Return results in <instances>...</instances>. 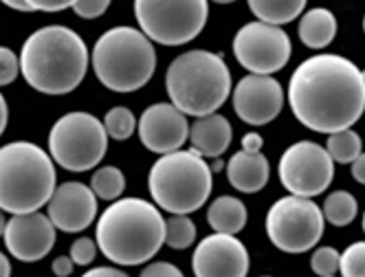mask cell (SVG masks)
Returning a JSON list of instances; mask_svg holds the SVG:
<instances>
[{
	"instance_id": "cell-39",
	"label": "cell",
	"mask_w": 365,
	"mask_h": 277,
	"mask_svg": "<svg viewBox=\"0 0 365 277\" xmlns=\"http://www.w3.org/2000/svg\"><path fill=\"white\" fill-rule=\"evenodd\" d=\"M7 123H9V108H7V102H5L3 93H0V137H3Z\"/></svg>"
},
{
	"instance_id": "cell-6",
	"label": "cell",
	"mask_w": 365,
	"mask_h": 277,
	"mask_svg": "<svg viewBox=\"0 0 365 277\" xmlns=\"http://www.w3.org/2000/svg\"><path fill=\"white\" fill-rule=\"evenodd\" d=\"M91 62L97 80L108 90L135 93L152 80L156 51L141 29L113 27L95 42Z\"/></svg>"
},
{
	"instance_id": "cell-36",
	"label": "cell",
	"mask_w": 365,
	"mask_h": 277,
	"mask_svg": "<svg viewBox=\"0 0 365 277\" xmlns=\"http://www.w3.org/2000/svg\"><path fill=\"white\" fill-rule=\"evenodd\" d=\"M82 277H128V275L119 268H113V266H97V268L86 271Z\"/></svg>"
},
{
	"instance_id": "cell-23",
	"label": "cell",
	"mask_w": 365,
	"mask_h": 277,
	"mask_svg": "<svg viewBox=\"0 0 365 277\" xmlns=\"http://www.w3.org/2000/svg\"><path fill=\"white\" fill-rule=\"evenodd\" d=\"M322 211H324V218L330 224H334V226H348L356 218L359 205H356V198L350 192L339 189V192L328 194Z\"/></svg>"
},
{
	"instance_id": "cell-20",
	"label": "cell",
	"mask_w": 365,
	"mask_h": 277,
	"mask_svg": "<svg viewBox=\"0 0 365 277\" xmlns=\"http://www.w3.org/2000/svg\"><path fill=\"white\" fill-rule=\"evenodd\" d=\"M207 222L216 234L236 236L247 224V207L236 196H218L207 209Z\"/></svg>"
},
{
	"instance_id": "cell-37",
	"label": "cell",
	"mask_w": 365,
	"mask_h": 277,
	"mask_svg": "<svg viewBox=\"0 0 365 277\" xmlns=\"http://www.w3.org/2000/svg\"><path fill=\"white\" fill-rule=\"evenodd\" d=\"M242 150H247V152H262V137L257 132H247L242 137Z\"/></svg>"
},
{
	"instance_id": "cell-10",
	"label": "cell",
	"mask_w": 365,
	"mask_h": 277,
	"mask_svg": "<svg viewBox=\"0 0 365 277\" xmlns=\"http://www.w3.org/2000/svg\"><path fill=\"white\" fill-rule=\"evenodd\" d=\"M324 211L302 196H284L267 214V236L284 254H306L324 236Z\"/></svg>"
},
{
	"instance_id": "cell-44",
	"label": "cell",
	"mask_w": 365,
	"mask_h": 277,
	"mask_svg": "<svg viewBox=\"0 0 365 277\" xmlns=\"http://www.w3.org/2000/svg\"><path fill=\"white\" fill-rule=\"evenodd\" d=\"M214 3H218V5H229V3H236V0H214Z\"/></svg>"
},
{
	"instance_id": "cell-17",
	"label": "cell",
	"mask_w": 365,
	"mask_h": 277,
	"mask_svg": "<svg viewBox=\"0 0 365 277\" xmlns=\"http://www.w3.org/2000/svg\"><path fill=\"white\" fill-rule=\"evenodd\" d=\"M46 205L51 222L56 224V229L64 234H77L88 229L97 216L95 192L77 181H68L56 187Z\"/></svg>"
},
{
	"instance_id": "cell-35",
	"label": "cell",
	"mask_w": 365,
	"mask_h": 277,
	"mask_svg": "<svg viewBox=\"0 0 365 277\" xmlns=\"http://www.w3.org/2000/svg\"><path fill=\"white\" fill-rule=\"evenodd\" d=\"M73 266H75V262L71 260V256H60V258H56L53 260V275H58V277H68L71 273H73Z\"/></svg>"
},
{
	"instance_id": "cell-11",
	"label": "cell",
	"mask_w": 365,
	"mask_h": 277,
	"mask_svg": "<svg viewBox=\"0 0 365 277\" xmlns=\"http://www.w3.org/2000/svg\"><path fill=\"white\" fill-rule=\"evenodd\" d=\"M279 181L293 196L312 198L324 194L334 176V161L315 141H297L279 159Z\"/></svg>"
},
{
	"instance_id": "cell-1",
	"label": "cell",
	"mask_w": 365,
	"mask_h": 277,
	"mask_svg": "<svg viewBox=\"0 0 365 277\" xmlns=\"http://www.w3.org/2000/svg\"><path fill=\"white\" fill-rule=\"evenodd\" d=\"M289 104L308 130L332 135L352 128L365 110L363 73L348 58L312 56L293 73Z\"/></svg>"
},
{
	"instance_id": "cell-16",
	"label": "cell",
	"mask_w": 365,
	"mask_h": 277,
	"mask_svg": "<svg viewBox=\"0 0 365 277\" xmlns=\"http://www.w3.org/2000/svg\"><path fill=\"white\" fill-rule=\"evenodd\" d=\"M139 139L154 155H170L190 141L187 115H182L174 104H152L143 110L139 123Z\"/></svg>"
},
{
	"instance_id": "cell-40",
	"label": "cell",
	"mask_w": 365,
	"mask_h": 277,
	"mask_svg": "<svg viewBox=\"0 0 365 277\" xmlns=\"http://www.w3.org/2000/svg\"><path fill=\"white\" fill-rule=\"evenodd\" d=\"M0 277H11V264L3 251H0Z\"/></svg>"
},
{
	"instance_id": "cell-47",
	"label": "cell",
	"mask_w": 365,
	"mask_h": 277,
	"mask_svg": "<svg viewBox=\"0 0 365 277\" xmlns=\"http://www.w3.org/2000/svg\"><path fill=\"white\" fill-rule=\"evenodd\" d=\"M363 31H365V18H363Z\"/></svg>"
},
{
	"instance_id": "cell-12",
	"label": "cell",
	"mask_w": 365,
	"mask_h": 277,
	"mask_svg": "<svg viewBox=\"0 0 365 277\" xmlns=\"http://www.w3.org/2000/svg\"><path fill=\"white\" fill-rule=\"evenodd\" d=\"M293 44L282 27L269 22H249L233 38V56L253 75H273L291 60Z\"/></svg>"
},
{
	"instance_id": "cell-41",
	"label": "cell",
	"mask_w": 365,
	"mask_h": 277,
	"mask_svg": "<svg viewBox=\"0 0 365 277\" xmlns=\"http://www.w3.org/2000/svg\"><path fill=\"white\" fill-rule=\"evenodd\" d=\"M3 5H7L9 9H16V11H31L27 5H24V0H0Z\"/></svg>"
},
{
	"instance_id": "cell-25",
	"label": "cell",
	"mask_w": 365,
	"mask_h": 277,
	"mask_svg": "<svg viewBox=\"0 0 365 277\" xmlns=\"http://www.w3.org/2000/svg\"><path fill=\"white\" fill-rule=\"evenodd\" d=\"M91 189L95 192L97 198L117 200L125 189V176L119 167H113V165L99 167L91 179Z\"/></svg>"
},
{
	"instance_id": "cell-5",
	"label": "cell",
	"mask_w": 365,
	"mask_h": 277,
	"mask_svg": "<svg viewBox=\"0 0 365 277\" xmlns=\"http://www.w3.org/2000/svg\"><path fill=\"white\" fill-rule=\"evenodd\" d=\"M56 192V167L51 155L31 141L0 147V209L31 214L42 209Z\"/></svg>"
},
{
	"instance_id": "cell-26",
	"label": "cell",
	"mask_w": 365,
	"mask_h": 277,
	"mask_svg": "<svg viewBox=\"0 0 365 277\" xmlns=\"http://www.w3.org/2000/svg\"><path fill=\"white\" fill-rule=\"evenodd\" d=\"M196 242V224L185 214H172L165 222V244L182 251Z\"/></svg>"
},
{
	"instance_id": "cell-31",
	"label": "cell",
	"mask_w": 365,
	"mask_h": 277,
	"mask_svg": "<svg viewBox=\"0 0 365 277\" xmlns=\"http://www.w3.org/2000/svg\"><path fill=\"white\" fill-rule=\"evenodd\" d=\"M97 256V244L91 238H80L71 244V260L80 266H86L95 260Z\"/></svg>"
},
{
	"instance_id": "cell-22",
	"label": "cell",
	"mask_w": 365,
	"mask_h": 277,
	"mask_svg": "<svg viewBox=\"0 0 365 277\" xmlns=\"http://www.w3.org/2000/svg\"><path fill=\"white\" fill-rule=\"evenodd\" d=\"M251 14L259 22H269L282 27L286 22H293L304 14L308 0H247Z\"/></svg>"
},
{
	"instance_id": "cell-34",
	"label": "cell",
	"mask_w": 365,
	"mask_h": 277,
	"mask_svg": "<svg viewBox=\"0 0 365 277\" xmlns=\"http://www.w3.org/2000/svg\"><path fill=\"white\" fill-rule=\"evenodd\" d=\"M31 11H46V14H53V11H62L75 5V0H24Z\"/></svg>"
},
{
	"instance_id": "cell-19",
	"label": "cell",
	"mask_w": 365,
	"mask_h": 277,
	"mask_svg": "<svg viewBox=\"0 0 365 277\" xmlns=\"http://www.w3.org/2000/svg\"><path fill=\"white\" fill-rule=\"evenodd\" d=\"M231 123L227 117L214 113L207 117H198L190 125V143L196 152H200L207 159H220L227 147L231 145Z\"/></svg>"
},
{
	"instance_id": "cell-43",
	"label": "cell",
	"mask_w": 365,
	"mask_h": 277,
	"mask_svg": "<svg viewBox=\"0 0 365 277\" xmlns=\"http://www.w3.org/2000/svg\"><path fill=\"white\" fill-rule=\"evenodd\" d=\"M210 167H212V172H220V169H222V167H227V165H225L220 159H214V163H212Z\"/></svg>"
},
{
	"instance_id": "cell-24",
	"label": "cell",
	"mask_w": 365,
	"mask_h": 277,
	"mask_svg": "<svg viewBox=\"0 0 365 277\" xmlns=\"http://www.w3.org/2000/svg\"><path fill=\"white\" fill-rule=\"evenodd\" d=\"M361 147H363L361 137L352 128L332 132L326 143V150L334 163H352L361 155Z\"/></svg>"
},
{
	"instance_id": "cell-48",
	"label": "cell",
	"mask_w": 365,
	"mask_h": 277,
	"mask_svg": "<svg viewBox=\"0 0 365 277\" xmlns=\"http://www.w3.org/2000/svg\"><path fill=\"white\" fill-rule=\"evenodd\" d=\"M262 277H269V275H262Z\"/></svg>"
},
{
	"instance_id": "cell-14",
	"label": "cell",
	"mask_w": 365,
	"mask_h": 277,
	"mask_svg": "<svg viewBox=\"0 0 365 277\" xmlns=\"http://www.w3.org/2000/svg\"><path fill=\"white\" fill-rule=\"evenodd\" d=\"M284 106L282 84L271 75H247L233 90V110L249 125H267Z\"/></svg>"
},
{
	"instance_id": "cell-30",
	"label": "cell",
	"mask_w": 365,
	"mask_h": 277,
	"mask_svg": "<svg viewBox=\"0 0 365 277\" xmlns=\"http://www.w3.org/2000/svg\"><path fill=\"white\" fill-rule=\"evenodd\" d=\"M20 75V58L9 46H0V86L11 84Z\"/></svg>"
},
{
	"instance_id": "cell-9",
	"label": "cell",
	"mask_w": 365,
	"mask_h": 277,
	"mask_svg": "<svg viewBox=\"0 0 365 277\" xmlns=\"http://www.w3.org/2000/svg\"><path fill=\"white\" fill-rule=\"evenodd\" d=\"M207 0H135V18L141 31L165 46L192 42L207 24Z\"/></svg>"
},
{
	"instance_id": "cell-13",
	"label": "cell",
	"mask_w": 365,
	"mask_h": 277,
	"mask_svg": "<svg viewBox=\"0 0 365 277\" xmlns=\"http://www.w3.org/2000/svg\"><path fill=\"white\" fill-rule=\"evenodd\" d=\"M192 268L196 277H247L249 254L236 236L212 234L194 249Z\"/></svg>"
},
{
	"instance_id": "cell-33",
	"label": "cell",
	"mask_w": 365,
	"mask_h": 277,
	"mask_svg": "<svg viewBox=\"0 0 365 277\" xmlns=\"http://www.w3.org/2000/svg\"><path fill=\"white\" fill-rule=\"evenodd\" d=\"M139 277H185V275H182V271L178 266H174L170 262H152L141 271Z\"/></svg>"
},
{
	"instance_id": "cell-15",
	"label": "cell",
	"mask_w": 365,
	"mask_h": 277,
	"mask_svg": "<svg viewBox=\"0 0 365 277\" xmlns=\"http://www.w3.org/2000/svg\"><path fill=\"white\" fill-rule=\"evenodd\" d=\"M56 224L48 216L40 211L16 214L7 220L5 226V244L7 251L20 262H38L56 244Z\"/></svg>"
},
{
	"instance_id": "cell-4",
	"label": "cell",
	"mask_w": 365,
	"mask_h": 277,
	"mask_svg": "<svg viewBox=\"0 0 365 277\" xmlns=\"http://www.w3.org/2000/svg\"><path fill=\"white\" fill-rule=\"evenodd\" d=\"M165 86L170 102L182 115L198 119L218 113L227 102L231 95V73L222 56L194 48L170 64Z\"/></svg>"
},
{
	"instance_id": "cell-29",
	"label": "cell",
	"mask_w": 365,
	"mask_h": 277,
	"mask_svg": "<svg viewBox=\"0 0 365 277\" xmlns=\"http://www.w3.org/2000/svg\"><path fill=\"white\" fill-rule=\"evenodd\" d=\"M339 260H341V256H339L336 249L319 246L310 258V268L315 271V275H319V277H330L339 271Z\"/></svg>"
},
{
	"instance_id": "cell-3",
	"label": "cell",
	"mask_w": 365,
	"mask_h": 277,
	"mask_svg": "<svg viewBox=\"0 0 365 277\" xmlns=\"http://www.w3.org/2000/svg\"><path fill=\"white\" fill-rule=\"evenodd\" d=\"M97 244L110 262L139 266L165 244V220L143 198H119L97 222Z\"/></svg>"
},
{
	"instance_id": "cell-27",
	"label": "cell",
	"mask_w": 365,
	"mask_h": 277,
	"mask_svg": "<svg viewBox=\"0 0 365 277\" xmlns=\"http://www.w3.org/2000/svg\"><path fill=\"white\" fill-rule=\"evenodd\" d=\"M103 128H106V135L115 141H125L133 137V132L137 130V119L133 115V110L125 106H117L110 108L103 117Z\"/></svg>"
},
{
	"instance_id": "cell-45",
	"label": "cell",
	"mask_w": 365,
	"mask_h": 277,
	"mask_svg": "<svg viewBox=\"0 0 365 277\" xmlns=\"http://www.w3.org/2000/svg\"><path fill=\"white\" fill-rule=\"evenodd\" d=\"M363 231H365V214H363Z\"/></svg>"
},
{
	"instance_id": "cell-28",
	"label": "cell",
	"mask_w": 365,
	"mask_h": 277,
	"mask_svg": "<svg viewBox=\"0 0 365 277\" xmlns=\"http://www.w3.org/2000/svg\"><path fill=\"white\" fill-rule=\"evenodd\" d=\"M341 277H365V242L350 244L339 260Z\"/></svg>"
},
{
	"instance_id": "cell-46",
	"label": "cell",
	"mask_w": 365,
	"mask_h": 277,
	"mask_svg": "<svg viewBox=\"0 0 365 277\" xmlns=\"http://www.w3.org/2000/svg\"><path fill=\"white\" fill-rule=\"evenodd\" d=\"M363 84H365V70H363Z\"/></svg>"
},
{
	"instance_id": "cell-8",
	"label": "cell",
	"mask_w": 365,
	"mask_h": 277,
	"mask_svg": "<svg viewBox=\"0 0 365 277\" xmlns=\"http://www.w3.org/2000/svg\"><path fill=\"white\" fill-rule=\"evenodd\" d=\"M108 150V135L91 113H68L48 132V155L68 172L93 169Z\"/></svg>"
},
{
	"instance_id": "cell-18",
	"label": "cell",
	"mask_w": 365,
	"mask_h": 277,
	"mask_svg": "<svg viewBox=\"0 0 365 277\" xmlns=\"http://www.w3.org/2000/svg\"><path fill=\"white\" fill-rule=\"evenodd\" d=\"M225 169H227L229 185L242 194L259 192L269 183V174H271L269 159L262 152H247V150H240V152L233 155Z\"/></svg>"
},
{
	"instance_id": "cell-32",
	"label": "cell",
	"mask_w": 365,
	"mask_h": 277,
	"mask_svg": "<svg viewBox=\"0 0 365 277\" xmlns=\"http://www.w3.org/2000/svg\"><path fill=\"white\" fill-rule=\"evenodd\" d=\"M108 7H110V0H75L73 11L84 20H93L106 14Z\"/></svg>"
},
{
	"instance_id": "cell-49",
	"label": "cell",
	"mask_w": 365,
	"mask_h": 277,
	"mask_svg": "<svg viewBox=\"0 0 365 277\" xmlns=\"http://www.w3.org/2000/svg\"><path fill=\"white\" fill-rule=\"evenodd\" d=\"M330 277H334V275H330Z\"/></svg>"
},
{
	"instance_id": "cell-21",
	"label": "cell",
	"mask_w": 365,
	"mask_h": 277,
	"mask_svg": "<svg viewBox=\"0 0 365 277\" xmlns=\"http://www.w3.org/2000/svg\"><path fill=\"white\" fill-rule=\"evenodd\" d=\"M297 33L308 48H326L336 36V18L330 9L315 7L302 16Z\"/></svg>"
},
{
	"instance_id": "cell-7",
	"label": "cell",
	"mask_w": 365,
	"mask_h": 277,
	"mask_svg": "<svg viewBox=\"0 0 365 277\" xmlns=\"http://www.w3.org/2000/svg\"><path fill=\"white\" fill-rule=\"evenodd\" d=\"M212 167L196 150H176L161 155L150 169L148 187L159 209L185 214L200 209L212 194Z\"/></svg>"
},
{
	"instance_id": "cell-38",
	"label": "cell",
	"mask_w": 365,
	"mask_h": 277,
	"mask_svg": "<svg viewBox=\"0 0 365 277\" xmlns=\"http://www.w3.org/2000/svg\"><path fill=\"white\" fill-rule=\"evenodd\" d=\"M352 179L361 185H365V152H361L352 161Z\"/></svg>"
},
{
	"instance_id": "cell-42",
	"label": "cell",
	"mask_w": 365,
	"mask_h": 277,
	"mask_svg": "<svg viewBox=\"0 0 365 277\" xmlns=\"http://www.w3.org/2000/svg\"><path fill=\"white\" fill-rule=\"evenodd\" d=\"M5 226H7V220H5V214H3V209H0V238L5 236Z\"/></svg>"
},
{
	"instance_id": "cell-2",
	"label": "cell",
	"mask_w": 365,
	"mask_h": 277,
	"mask_svg": "<svg viewBox=\"0 0 365 277\" xmlns=\"http://www.w3.org/2000/svg\"><path fill=\"white\" fill-rule=\"evenodd\" d=\"M86 42L73 29L48 24L34 31L22 44L20 73L34 90L66 95L82 84L88 70Z\"/></svg>"
}]
</instances>
